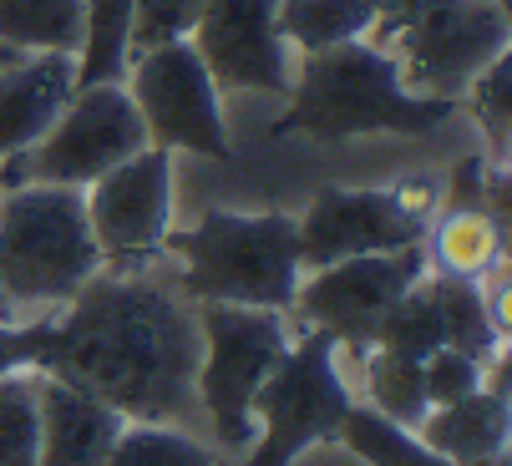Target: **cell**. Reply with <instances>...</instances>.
<instances>
[{
    "label": "cell",
    "mask_w": 512,
    "mask_h": 466,
    "mask_svg": "<svg viewBox=\"0 0 512 466\" xmlns=\"http://www.w3.org/2000/svg\"><path fill=\"white\" fill-rule=\"evenodd\" d=\"M502 6H507V0H502Z\"/></svg>",
    "instance_id": "obj_34"
},
{
    "label": "cell",
    "mask_w": 512,
    "mask_h": 466,
    "mask_svg": "<svg viewBox=\"0 0 512 466\" xmlns=\"http://www.w3.org/2000/svg\"><path fill=\"white\" fill-rule=\"evenodd\" d=\"M87 0H0V41L36 51H82Z\"/></svg>",
    "instance_id": "obj_20"
},
{
    "label": "cell",
    "mask_w": 512,
    "mask_h": 466,
    "mask_svg": "<svg viewBox=\"0 0 512 466\" xmlns=\"http://www.w3.org/2000/svg\"><path fill=\"white\" fill-rule=\"evenodd\" d=\"M36 360L41 375L66 380L122 421H188L198 416V309L168 279L112 274L87 279L66 299Z\"/></svg>",
    "instance_id": "obj_1"
},
{
    "label": "cell",
    "mask_w": 512,
    "mask_h": 466,
    "mask_svg": "<svg viewBox=\"0 0 512 466\" xmlns=\"http://www.w3.org/2000/svg\"><path fill=\"white\" fill-rule=\"evenodd\" d=\"M127 421L71 391L66 380L56 375H41V451H36V466H107V451L117 441Z\"/></svg>",
    "instance_id": "obj_15"
},
{
    "label": "cell",
    "mask_w": 512,
    "mask_h": 466,
    "mask_svg": "<svg viewBox=\"0 0 512 466\" xmlns=\"http://www.w3.org/2000/svg\"><path fill=\"white\" fill-rule=\"evenodd\" d=\"M173 254L183 264L178 289L193 304H249L289 309L300 289V233L284 213H208L178 233Z\"/></svg>",
    "instance_id": "obj_4"
},
{
    "label": "cell",
    "mask_w": 512,
    "mask_h": 466,
    "mask_svg": "<svg viewBox=\"0 0 512 466\" xmlns=\"http://www.w3.org/2000/svg\"><path fill=\"white\" fill-rule=\"evenodd\" d=\"M188 41L203 56L213 87H229V92L295 87L289 46L274 26V0H203Z\"/></svg>",
    "instance_id": "obj_13"
},
{
    "label": "cell",
    "mask_w": 512,
    "mask_h": 466,
    "mask_svg": "<svg viewBox=\"0 0 512 466\" xmlns=\"http://www.w3.org/2000/svg\"><path fill=\"white\" fill-rule=\"evenodd\" d=\"M82 203L102 259L132 264L158 254L168 244V218H173V152L148 142L117 168H107L97 183H87Z\"/></svg>",
    "instance_id": "obj_12"
},
{
    "label": "cell",
    "mask_w": 512,
    "mask_h": 466,
    "mask_svg": "<svg viewBox=\"0 0 512 466\" xmlns=\"http://www.w3.org/2000/svg\"><path fill=\"white\" fill-rule=\"evenodd\" d=\"M198 11H203V0H132L127 56L153 51V46H168V41H188Z\"/></svg>",
    "instance_id": "obj_27"
},
{
    "label": "cell",
    "mask_w": 512,
    "mask_h": 466,
    "mask_svg": "<svg viewBox=\"0 0 512 466\" xmlns=\"http://www.w3.org/2000/svg\"><path fill=\"white\" fill-rule=\"evenodd\" d=\"M507 97H512V66H507V56H497L477 82L467 87V102H472V112H477V127L487 132V142H492V158H497V168H507Z\"/></svg>",
    "instance_id": "obj_28"
},
{
    "label": "cell",
    "mask_w": 512,
    "mask_h": 466,
    "mask_svg": "<svg viewBox=\"0 0 512 466\" xmlns=\"http://www.w3.org/2000/svg\"><path fill=\"white\" fill-rule=\"evenodd\" d=\"M0 320H6V315H0Z\"/></svg>",
    "instance_id": "obj_35"
},
{
    "label": "cell",
    "mask_w": 512,
    "mask_h": 466,
    "mask_svg": "<svg viewBox=\"0 0 512 466\" xmlns=\"http://www.w3.org/2000/svg\"><path fill=\"white\" fill-rule=\"evenodd\" d=\"M41 451V370L0 375V466H36Z\"/></svg>",
    "instance_id": "obj_22"
},
{
    "label": "cell",
    "mask_w": 512,
    "mask_h": 466,
    "mask_svg": "<svg viewBox=\"0 0 512 466\" xmlns=\"http://www.w3.org/2000/svg\"><path fill=\"white\" fill-rule=\"evenodd\" d=\"M431 264L436 274H457V279H482L492 264H502L507 249V228H497L482 208H447L431 223Z\"/></svg>",
    "instance_id": "obj_19"
},
{
    "label": "cell",
    "mask_w": 512,
    "mask_h": 466,
    "mask_svg": "<svg viewBox=\"0 0 512 466\" xmlns=\"http://www.w3.org/2000/svg\"><path fill=\"white\" fill-rule=\"evenodd\" d=\"M107 466H218V456L173 426L127 421L107 451Z\"/></svg>",
    "instance_id": "obj_25"
},
{
    "label": "cell",
    "mask_w": 512,
    "mask_h": 466,
    "mask_svg": "<svg viewBox=\"0 0 512 466\" xmlns=\"http://www.w3.org/2000/svg\"><path fill=\"white\" fill-rule=\"evenodd\" d=\"M274 26L284 46L305 56L365 41V31L381 26V0H274Z\"/></svg>",
    "instance_id": "obj_17"
},
{
    "label": "cell",
    "mask_w": 512,
    "mask_h": 466,
    "mask_svg": "<svg viewBox=\"0 0 512 466\" xmlns=\"http://www.w3.org/2000/svg\"><path fill=\"white\" fill-rule=\"evenodd\" d=\"M142 147H148V127H142V112L132 107L122 82L77 87L61 117L26 152L0 163V188H21V183L87 188Z\"/></svg>",
    "instance_id": "obj_6"
},
{
    "label": "cell",
    "mask_w": 512,
    "mask_h": 466,
    "mask_svg": "<svg viewBox=\"0 0 512 466\" xmlns=\"http://www.w3.org/2000/svg\"><path fill=\"white\" fill-rule=\"evenodd\" d=\"M0 315H6V299H0ZM6 320H11V315H6Z\"/></svg>",
    "instance_id": "obj_33"
},
{
    "label": "cell",
    "mask_w": 512,
    "mask_h": 466,
    "mask_svg": "<svg viewBox=\"0 0 512 466\" xmlns=\"http://www.w3.org/2000/svg\"><path fill=\"white\" fill-rule=\"evenodd\" d=\"M127 21L132 0H87V36L77 51V87L117 82L127 71Z\"/></svg>",
    "instance_id": "obj_24"
},
{
    "label": "cell",
    "mask_w": 512,
    "mask_h": 466,
    "mask_svg": "<svg viewBox=\"0 0 512 466\" xmlns=\"http://www.w3.org/2000/svg\"><path fill=\"white\" fill-rule=\"evenodd\" d=\"M365 391H371V411L396 421V426H421L426 421V380H421V360L396 355V350H376L365 365Z\"/></svg>",
    "instance_id": "obj_23"
},
{
    "label": "cell",
    "mask_w": 512,
    "mask_h": 466,
    "mask_svg": "<svg viewBox=\"0 0 512 466\" xmlns=\"http://www.w3.org/2000/svg\"><path fill=\"white\" fill-rule=\"evenodd\" d=\"M335 436L371 466H452L442 451H431L421 436H411L406 426L376 416L371 406H350Z\"/></svg>",
    "instance_id": "obj_21"
},
{
    "label": "cell",
    "mask_w": 512,
    "mask_h": 466,
    "mask_svg": "<svg viewBox=\"0 0 512 466\" xmlns=\"http://www.w3.org/2000/svg\"><path fill=\"white\" fill-rule=\"evenodd\" d=\"M289 112L274 122V132H436L457 102L421 97L401 82L396 61L381 46L345 41L330 51L305 56V71L289 87Z\"/></svg>",
    "instance_id": "obj_2"
},
{
    "label": "cell",
    "mask_w": 512,
    "mask_h": 466,
    "mask_svg": "<svg viewBox=\"0 0 512 466\" xmlns=\"http://www.w3.org/2000/svg\"><path fill=\"white\" fill-rule=\"evenodd\" d=\"M371 345H376V350L411 355V360H426L431 350H442V320H436V304H431V294L421 289V279L376 320Z\"/></svg>",
    "instance_id": "obj_26"
},
{
    "label": "cell",
    "mask_w": 512,
    "mask_h": 466,
    "mask_svg": "<svg viewBox=\"0 0 512 466\" xmlns=\"http://www.w3.org/2000/svg\"><path fill=\"white\" fill-rule=\"evenodd\" d=\"M507 31L512 21L502 0H447L436 11L396 21L391 46L381 51L396 61L411 92L457 102L497 56H507Z\"/></svg>",
    "instance_id": "obj_8"
},
{
    "label": "cell",
    "mask_w": 512,
    "mask_h": 466,
    "mask_svg": "<svg viewBox=\"0 0 512 466\" xmlns=\"http://www.w3.org/2000/svg\"><path fill=\"white\" fill-rule=\"evenodd\" d=\"M482 183H487L482 158H467L452 178V208H482Z\"/></svg>",
    "instance_id": "obj_31"
},
{
    "label": "cell",
    "mask_w": 512,
    "mask_h": 466,
    "mask_svg": "<svg viewBox=\"0 0 512 466\" xmlns=\"http://www.w3.org/2000/svg\"><path fill=\"white\" fill-rule=\"evenodd\" d=\"M421 274H426L421 244L391 249V254H355V259L310 269V279H300L289 309H300V320L310 330H325L340 345H371L376 320Z\"/></svg>",
    "instance_id": "obj_11"
},
{
    "label": "cell",
    "mask_w": 512,
    "mask_h": 466,
    "mask_svg": "<svg viewBox=\"0 0 512 466\" xmlns=\"http://www.w3.org/2000/svg\"><path fill=\"white\" fill-rule=\"evenodd\" d=\"M421 289L436 304V320H442V345L447 350H462L477 365H487V360L502 355V335L507 330L492 320L482 279H457V274H431L426 279L421 274Z\"/></svg>",
    "instance_id": "obj_18"
},
{
    "label": "cell",
    "mask_w": 512,
    "mask_h": 466,
    "mask_svg": "<svg viewBox=\"0 0 512 466\" xmlns=\"http://www.w3.org/2000/svg\"><path fill=\"white\" fill-rule=\"evenodd\" d=\"M132 61V107L142 112L153 147L198 152V158H229V127L218 107V87L193 51V41H168L153 51H137Z\"/></svg>",
    "instance_id": "obj_10"
},
{
    "label": "cell",
    "mask_w": 512,
    "mask_h": 466,
    "mask_svg": "<svg viewBox=\"0 0 512 466\" xmlns=\"http://www.w3.org/2000/svg\"><path fill=\"white\" fill-rule=\"evenodd\" d=\"M77 92V51H36L0 71V163L26 152Z\"/></svg>",
    "instance_id": "obj_14"
},
{
    "label": "cell",
    "mask_w": 512,
    "mask_h": 466,
    "mask_svg": "<svg viewBox=\"0 0 512 466\" xmlns=\"http://www.w3.org/2000/svg\"><path fill=\"white\" fill-rule=\"evenodd\" d=\"M335 335L310 330L300 345H289L284 360L269 370V380L254 396V421L264 426L239 466H295V456L310 441H325L340 431L350 411V391L335 370Z\"/></svg>",
    "instance_id": "obj_7"
},
{
    "label": "cell",
    "mask_w": 512,
    "mask_h": 466,
    "mask_svg": "<svg viewBox=\"0 0 512 466\" xmlns=\"http://www.w3.org/2000/svg\"><path fill=\"white\" fill-rule=\"evenodd\" d=\"M421 380H426V406L436 411V406H452V401L482 391V365L472 355L442 345V350H431L421 360Z\"/></svg>",
    "instance_id": "obj_29"
},
{
    "label": "cell",
    "mask_w": 512,
    "mask_h": 466,
    "mask_svg": "<svg viewBox=\"0 0 512 466\" xmlns=\"http://www.w3.org/2000/svg\"><path fill=\"white\" fill-rule=\"evenodd\" d=\"M102 269L82 188H0V299L6 315L66 304Z\"/></svg>",
    "instance_id": "obj_3"
},
{
    "label": "cell",
    "mask_w": 512,
    "mask_h": 466,
    "mask_svg": "<svg viewBox=\"0 0 512 466\" xmlns=\"http://www.w3.org/2000/svg\"><path fill=\"white\" fill-rule=\"evenodd\" d=\"M198 335H203V360H198V411L213 426V441L224 451H249L259 426H254V396L269 380V370L284 360L289 320L284 309H249V304H198Z\"/></svg>",
    "instance_id": "obj_5"
},
{
    "label": "cell",
    "mask_w": 512,
    "mask_h": 466,
    "mask_svg": "<svg viewBox=\"0 0 512 466\" xmlns=\"http://www.w3.org/2000/svg\"><path fill=\"white\" fill-rule=\"evenodd\" d=\"M436 6H447V0H381V21L396 26V21H411V16L436 11Z\"/></svg>",
    "instance_id": "obj_32"
},
{
    "label": "cell",
    "mask_w": 512,
    "mask_h": 466,
    "mask_svg": "<svg viewBox=\"0 0 512 466\" xmlns=\"http://www.w3.org/2000/svg\"><path fill=\"white\" fill-rule=\"evenodd\" d=\"M421 441L452 466H502L507 461V396L472 391L452 406H436L421 421Z\"/></svg>",
    "instance_id": "obj_16"
},
{
    "label": "cell",
    "mask_w": 512,
    "mask_h": 466,
    "mask_svg": "<svg viewBox=\"0 0 512 466\" xmlns=\"http://www.w3.org/2000/svg\"><path fill=\"white\" fill-rule=\"evenodd\" d=\"M436 218V183L401 188H325L295 223L300 269H325L355 254H391L426 239Z\"/></svg>",
    "instance_id": "obj_9"
},
{
    "label": "cell",
    "mask_w": 512,
    "mask_h": 466,
    "mask_svg": "<svg viewBox=\"0 0 512 466\" xmlns=\"http://www.w3.org/2000/svg\"><path fill=\"white\" fill-rule=\"evenodd\" d=\"M46 335H51V320H36V325H11V320H0V375L36 365L41 350H46Z\"/></svg>",
    "instance_id": "obj_30"
}]
</instances>
